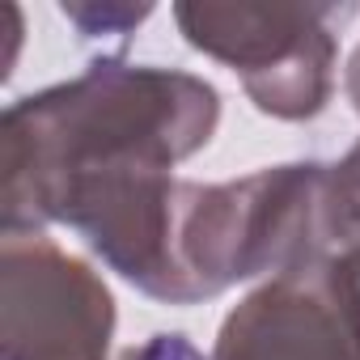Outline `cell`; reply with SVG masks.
Here are the masks:
<instances>
[{
	"mask_svg": "<svg viewBox=\"0 0 360 360\" xmlns=\"http://www.w3.org/2000/svg\"><path fill=\"white\" fill-rule=\"evenodd\" d=\"M221 123V94L191 72L98 60L77 81L18 98L0 119V221L43 233L64 204L106 178L174 169Z\"/></svg>",
	"mask_w": 360,
	"mask_h": 360,
	"instance_id": "cell-1",
	"label": "cell"
},
{
	"mask_svg": "<svg viewBox=\"0 0 360 360\" xmlns=\"http://www.w3.org/2000/svg\"><path fill=\"white\" fill-rule=\"evenodd\" d=\"M322 183L326 165L292 161L255 169L233 183L178 178L157 301L195 305L225 288L280 276L322 246Z\"/></svg>",
	"mask_w": 360,
	"mask_h": 360,
	"instance_id": "cell-2",
	"label": "cell"
},
{
	"mask_svg": "<svg viewBox=\"0 0 360 360\" xmlns=\"http://www.w3.org/2000/svg\"><path fill=\"white\" fill-rule=\"evenodd\" d=\"M356 5H174L183 39L229 64L263 115L301 123L335 89L339 26Z\"/></svg>",
	"mask_w": 360,
	"mask_h": 360,
	"instance_id": "cell-3",
	"label": "cell"
},
{
	"mask_svg": "<svg viewBox=\"0 0 360 360\" xmlns=\"http://www.w3.org/2000/svg\"><path fill=\"white\" fill-rule=\"evenodd\" d=\"M0 335L5 360H106L115 297L89 263L64 255L47 233H5Z\"/></svg>",
	"mask_w": 360,
	"mask_h": 360,
	"instance_id": "cell-4",
	"label": "cell"
},
{
	"mask_svg": "<svg viewBox=\"0 0 360 360\" xmlns=\"http://www.w3.org/2000/svg\"><path fill=\"white\" fill-rule=\"evenodd\" d=\"M212 360H360V276L318 250L255 288L225 322Z\"/></svg>",
	"mask_w": 360,
	"mask_h": 360,
	"instance_id": "cell-5",
	"label": "cell"
},
{
	"mask_svg": "<svg viewBox=\"0 0 360 360\" xmlns=\"http://www.w3.org/2000/svg\"><path fill=\"white\" fill-rule=\"evenodd\" d=\"M322 246L330 255L356 259L360 255V140L356 148L326 165L322 183Z\"/></svg>",
	"mask_w": 360,
	"mask_h": 360,
	"instance_id": "cell-6",
	"label": "cell"
},
{
	"mask_svg": "<svg viewBox=\"0 0 360 360\" xmlns=\"http://www.w3.org/2000/svg\"><path fill=\"white\" fill-rule=\"evenodd\" d=\"M60 13L81 30V39H127L153 5H60Z\"/></svg>",
	"mask_w": 360,
	"mask_h": 360,
	"instance_id": "cell-7",
	"label": "cell"
},
{
	"mask_svg": "<svg viewBox=\"0 0 360 360\" xmlns=\"http://www.w3.org/2000/svg\"><path fill=\"white\" fill-rule=\"evenodd\" d=\"M119 360H204L187 335H153L140 347H127Z\"/></svg>",
	"mask_w": 360,
	"mask_h": 360,
	"instance_id": "cell-8",
	"label": "cell"
},
{
	"mask_svg": "<svg viewBox=\"0 0 360 360\" xmlns=\"http://www.w3.org/2000/svg\"><path fill=\"white\" fill-rule=\"evenodd\" d=\"M347 98H352V106H356V115H360V47H356L352 60H347Z\"/></svg>",
	"mask_w": 360,
	"mask_h": 360,
	"instance_id": "cell-9",
	"label": "cell"
},
{
	"mask_svg": "<svg viewBox=\"0 0 360 360\" xmlns=\"http://www.w3.org/2000/svg\"><path fill=\"white\" fill-rule=\"evenodd\" d=\"M352 267H356V276H360V255H356V259H352Z\"/></svg>",
	"mask_w": 360,
	"mask_h": 360,
	"instance_id": "cell-10",
	"label": "cell"
}]
</instances>
